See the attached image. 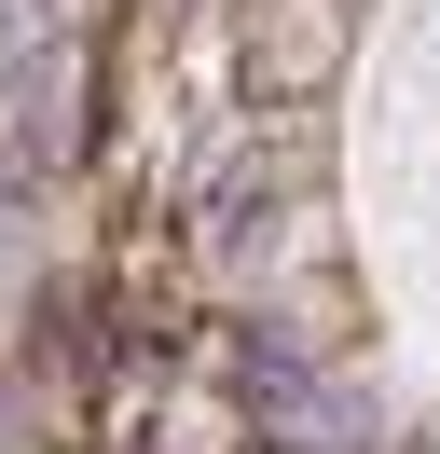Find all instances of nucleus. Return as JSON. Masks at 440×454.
Wrapping results in <instances>:
<instances>
[{"label":"nucleus","mask_w":440,"mask_h":454,"mask_svg":"<svg viewBox=\"0 0 440 454\" xmlns=\"http://www.w3.org/2000/svg\"><path fill=\"white\" fill-rule=\"evenodd\" d=\"M0 207H28V193H14V179H0Z\"/></svg>","instance_id":"obj_3"},{"label":"nucleus","mask_w":440,"mask_h":454,"mask_svg":"<svg viewBox=\"0 0 440 454\" xmlns=\"http://www.w3.org/2000/svg\"><path fill=\"white\" fill-rule=\"evenodd\" d=\"M28 56H55V42H42V0H0V69H28Z\"/></svg>","instance_id":"obj_2"},{"label":"nucleus","mask_w":440,"mask_h":454,"mask_svg":"<svg viewBox=\"0 0 440 454\" xmlns=\"http://www.w3.org/2000/svg\"><path fill=\"white\" fill-rule=\"evenodd\" d=\"M262 207H275V179H262V166L207 179V234H220V262H248V248H262Z\"/></svg>","instance_id":"obj_1"}]
</instances>
